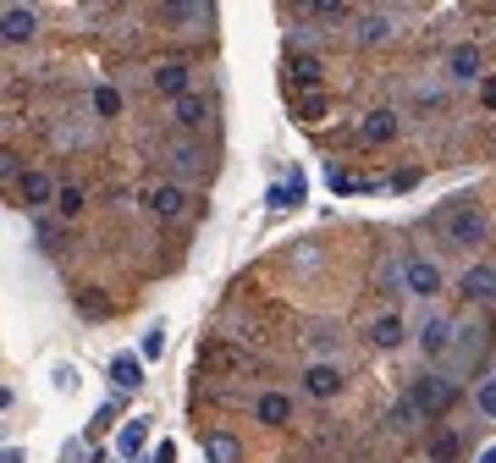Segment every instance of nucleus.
<instances>
[{
	"label": "nucleus",
	"instance_id": "nucleus-1",
	"mask_svg": "<svg viewBox=\"0 0 496 463\" xmlns=\"http://www.w3.org/2000/svg\"><path fill=\"white\" fill-rule=\"evenodd\" d=\"M431 227H436V237H447L452 248H480V243L491 237L485 210H480V205H469V198H447V205H436Z\"/></svg>",
	"mask_w": 496,
	"mask_h": 463
},
{
	"label": "nucleus",
	"instance_id": "nucleus-2",
	"mask_svg": "<svg viewBox=\"0 0 496 463\" xmlns=\"http://www.w3.org/2000/svg\"><path fill=\"white\" fill-rule=\"evenodd\" d=\"M452 403H458V386L442 381V375H419L408 386V414H419V420H442Z\"/></svg>",
	"mask_w": 496,
	"mask_h": 463
},
{
	"label": "nucleus",
	"instance_id": "nucleus-3",
	"mask_svg": "<svg viewBox=\"0 0 496 463\" xmlns=\"http://www.w3.org/2000/svg\"><path fill=\"white\" fill-rule=\"evenodd\" d=\"M397 282H403V293H408V298H442V265H436V259L408 254V259L397 265Z\"/></svg>",
	"mask_w": 496,
	"mask_h": 463
},
{
	"label": "nucleus",
	"instance_id": "nucleus-4",
	"mask_svg": "<svg viewBox=\"0 0 496 463\" xmlns=\"http://www.w3.org/2000/svg\"><path fill=\"white\" fill-rule=\"evenodd\" d=\"M144 210H150L155 221H182V216H188V188H182V182H155V188H144Z\"/></svg>",
	"mask_w": 496,
	"mask_h": 463
},
{
	"label": "nucleus",
	"instance_id": "nucleus-5",
	"mask_svg": "<svg viewBox=\"0 0 496 463\" xmlns=\"http://www.w3.org/2000/svg\"><path fill=\"white\" fill-rule=\"evenodd\" d=\"M320 78H326V66H320V55H287V78H281V83H287V94H320Z\"/></svg>",
	"mask_w": 496,
	"mask_h": 463
},
{
	"label": "nucleus",
	"instance_id": "nucleus-6",
	"mask_svg": "<svg viewBox=\"0 0 496 463\" xmlns=\"http://www.w3.org/2000/svg\"><path fill=\"white\" fill-rule=\"evenodd\" d=\"M155 94H166L171 105L188 100V94H193V66H188V61H166V66H155Z\"/></svg>",
	"mask_w": 496,
	"mask_h": 463
},
{
	"label": "nucleus",
	"instance_id": "nucleus-7",
	"mask_svg": "<svg viewBox=\"0 0 496 463\" xmlns=\"http://www.w3.org/2000/svg\"><path fill=\"white\" fill-rule=\"evenodd\" d=\"M12 193L23 198V205H28V210H44V205L55 210V193H61V188H55V182H50L44 171H23V182H17Z\"/></svg>",
	"mask_w": 496,
	"mask_h": 463
},
{
	"label": "nucleus",
	"instance_id": "nucleus-8",
	"mask_svg": "<svg viewBox=\"0 0 496 463\" xmlns=\"http://www.w3.org/2000/svg\"><path fill=\"white\" fill-rule=\"evenodd\" d=\"M447 78H452V83H485L491 72L480 66V50H474V44H458V50L447 55Z\"/></svg>",
	"mask_w": 496,
	"mask_h": 463
},
{
	"label": "nucleus",
	"instance_id": "nucleus-9",
	"mask_svg": "<svg viewBox=\"0 0 496 463\" xmlns=\"http://www.w3.org/2000/svg\"><path fill=\"white\" fill-rule=\"evenodd\" d=\"M304 391L315 397V403H331V397L342 391V370L336 364H309L304 370Z\"/></svg>",
	"mask_w": 496,
	"mask_h": 463
},
{
	"label": "nucleus",
	"instance_id": "nucleus-10",
	"mask_svg": "<svg viewBox=\"0 0 496 463\" xmlns=\"http://www.w3.org/2000/svg\"><path fill=\"white\" fill-rule=\"evenodd\" d=\"M447 348H452V320L431 314V320L419 325V353H424V359H442Z\"/></svg>",
	"mask_w": 496,
	"mask_h": 463
},
{
	"label": "nucleus",
	"instance_id": "nucleus-11",
	"mask_svg": "<svg viewBox=\"0 0 496 463\" xmlns=\"http://www.w3.org/2000/svg\"><path fill=\"white\" fill-rule=\"evenodd\" d=\"M34 6H6V12H0V39H6V44H28L34 39Z\"/></svg>",
	"mask_w": 496,
	"mask_h": 463
},
{
	"label": "nucleus",
	"instance_id": "nucleus-12",
	"mask_svg": "<svg viewBox=\"0 0 496 463\" xmlns=\"http://www.w3.org/2000/svg\"><path fill=\"white\" fill-rule=\"evenodd\" d=\"M463 298L496 304V265H469V271H463Z\"/></svg>",
	"mask_w": 496,
	"mask_h": 463
},
{
	"label": "nucleus",
	"instance_id": "nucleus-13",
	"mask_svg": "<svg viewBox=\"0 0 496 463\" xmlns=\"http://www.w3.org/2000/svg\"><path fill=\"white\" fill-rule=\"evenodd\" d=\"M171 121H177V132H182V139H193V132L209 121V105H204L199 94H188V100H177V105H171Z\"/></svg>",
	"mask_w": 496,
	"mask_h": 463
},
{
	"label": "nucleus",
	"instance_id": "nucleus-14",
	"mask_svg": "<svg viewBox=\"0 0 496 463\" xmlns=\"http://www.w3.org/2000/svg\"><path fill=\"white\" fill-rule=\"evenodd\" d=\"M386 39H392V17H386V12L353 17V44H386Z\"/></svg>",
	"mask_w": 496,
	"mask_h": 463
},
{
	"label": "nucleus",
	"instance_id": "nucleus-15",
	"mask_svg": "<svg viewBox=\"0 0 496 463\" xmlns=\"http://www.w3.org/2000/svg\"><path fill=\"white\" fill-rule=\"evenodd\" d=\"M254 420H259V425H287V420H293V397H287V391H265L259 403H254Z\"/></svg>",
	"mask_w": 496,
	"mask_h": 463
},
{
	"label": "nucleus",
	"instance_id": "nucleus-16",
	"mask_svg": "<svg viewBox=\"0 0 496 463\" xmlns=\"http://www.w3.org/2000/svg\"><path fill=\"white\" fill-rule=\"evenodd\" d=\"M171 166H177L182 177H204V171H209V155H204L193 139H177V144H171Z\"/></svg>",
	"mask_w": 496,
	"mask_h": 463
},
{
	"label": "nucleus",
	"instance_id": "nucleus-17",
	"mask_svg": "<svg viewBox=\"0 0 496 463\" xmlns=\"http://www.w3.org/2000/svg\"><path fill=\"white\" fill-rule=\"evenodd\" d=\"M359 139H365V144H386V139H397V111H370V116L359 121Z\"/></svg>",
	"mask_w": 496,
	"mask_h": 463
},
{
	"label": "nucleus",
	"instance_id": "nucleus-18",
	"mask_svg": "<svg viewBox=\"0 0 496 463\" xmlns=\"http://www.w3.org/2000/svg\"><path fill=\"white\" fill-rule=\"evenodd\" d=\"M111 381H116V391L127 397V391L144 386V364H138L132 353H116V359H111Z\"/></svg>",
	"mask_w": 496,
	"mask_h": 463
},
{
	"label": "nucleus",
	"instance_id": "nucleus-19",
	"mask_svg": "<svg viewBox=\"0 0 496 463\" xmlns=\"http://www.w3.org/2000/svg\"><path fill=\"white\" fill-rule=\"evenodd\" d=\"M370 342H375L381 353L403 348V320H397V314H375V320H370Z\"/></svg>",
	"mask_w": 496,
	"mask_h": 463
},
{
	"label": "nucleus",
	"instance_id": "nucleus-20",
	"mask_svg": "<svg viewBox=\"0 0 496 463\" xmlns=\"http://www.w3.org/2000/svg\"><path fill=\"white\" fill-rule=\"evenodd\" d=\"M150 425H155V420H127L122 436H116V452H122V458H138V452H144V441H150Z\"/></svg>",
	"mask_w": 496,
	"mask_h": 463
},
{
	"label": "nucleus",
	"instance_id": "nucleus-21",
	"mask_svg": "<svg viewBox=\"0 0 496 463\" xmlns=\"http://www.w3.org/2000/svg\"><path fill=\"white\" fill-rule=\"evenodd\" d=\"M204 452H209V463H238V458H243V441H238L232 430H216V436L204 441Z\"/></svg>",
	"mask_w": 496,
	"mask_h": 463
},
{
	"label": "nucleus",
	"instance_id": "nucleus-22",
	"mask_svg": "<svg viewBox=\"0 0 496 463\" xmlns=\"http://www.w3.org/2000/svg\"><path fill=\"white\" fill-rule=\"evenodd\" d=\"M55 216H61V221H78V216H83V188H78V182H66V188L55 193Z\"/></svg>",
	"mask_w": 496,
	"mask_h": 463
},
{
	"label": "nucleus",
	"instance_id": "nucleus-23",
	"mask_svg": "<svg viewBox=\"0 0 496 463\" xmlns=\"http://www.w3.org/2000/svg\"><path fill=\"white\" fill-rule=\"evenodd\" d=\"M293 17H315V23H342L347 6L342 0H320V6H293Z\"/></svg>",
	"mask_w": 496,
	"mask_h": 463
},
{
	"label": "nucleus",
	"instance_id": "nucleus-24",
	"mask_svg": "<svg viewBox=\"0 0 496 463\" xmlns=\"http://www.w3.org/2000/svg\"><path fill=\"white\" fill-rule=\"evenodd\" d=\"M474 409H480L485 420H496V370L474 381Z\"/></svg>",
	"mask_w": 496,
	"mask_h": 463
},
{
	"label": "nucleus",
	"instance_id": "nucleus-25",
	"mask_svg": "<svg viewBox=\"0 0 496 463\" xmlns=\"http://www.w3.org/2000/svg\"><path fill=\"white\" fill-rule=\"evenodd\" d=\"M293 116H298L304 127H315V121L326 116V94H304V100H293Z\"/></svg>",
	"mask_w": 496,
	"mask_h": 463
},
{
	"label": "nucleus",
	"instance_id": "nucleus-26",
	"mask_svg": "<svg viewBox=\"0 0 496 463\" xmlns=\"http://www.w3.org/2000/svg\"><path fill=\"white\" fill-rule=\"evenodd\" d=\"M209 6H160V23H204Z\"/></svg>",
	"mask_w": 496,
	"mask_h": 463
},
{
	"label": "nucleus",
	"instance_id": "nucleus-27",
	"mask_svg": "<svg viewBox=\"0 0 496 463\" xmlns=\"http://www.w3.org/2000/svg\"><path fill=\"white\" fill-rule=\"evenodd\" d=\"M458 452H463V441H458V436H452V430H447V436H436V441H431V458H436V463H458Z\"/></svg>",
	"mask_w": 496,
	"mask_h": 463
},
{
	"label": "nucleus",
	"instance_id": "nucleus-28",
	"mask_svg": "<svg viewBox=\"0 0 496 463\" xmlns=\"http://www.w3.org/2000/svg\"><path fill=\"white\" fill-rule=\"evenodd\" d=\"M138 353H144V359H160V353H166V325H150L144 342H138Z\"/></svg>",
	"mask_w": 496,
	"mask_h": 463
},
{
	"label": "nucleus",
	"instance_id": "nucleus-29",
	"mask_svg": "<svg viewBox=\"0 0 496 463\" xmlns=\"http://www.w3.org/2000/svg\"><path fill=\"white\" fill-rule=\"evenodd\" d=\"M94 111H100V116H122V94H116L111 83H100V89H94Z\"/></svg>",
	"mask_w": 496,
	"mask_h": 463
},
{
	"label": "nucleus",
	"instance_id": "nucleus-30",
	"mask_svg": "<svg viewBox=\"0 0 496 463\" xmlns=\"http://www.w3.org/2000/svg\"><path fill=\"white\" fill-rule=\"evenodd\" d=\"M39 243H44L50 254H61V248H66V227H55V221H44V227H39Z\"/></svg>",
	"mask_w": 496,
	"mask_h": 463
},
{
	"label": "nucleus",
	"instance_id": "nucleus-31",
	"mask_svg": "<svg viewBox=\"0 0 496 463\" xmlns=\"http://www.w3.org/2000/svg\"><path fill=\"white\" fill-rule=\"evenodd\" d=\"M116 414H122V391H116V397H111V403H105V409L94 414V425H105V430H111V420H116Z\"/></svg>",
	"mask_w": 496,
	"mask_h": 463
},
{
	"label": "nucleus",
	"instance_id": "nucleus-32",
	"mask_svg": "<svg viewBox=\"0 0 496 463\" xmlns=\"http://www.w3.org/2000/svg\"><path fill=\"white\" fill-rule=\"evenodd\" d=\"M78 309H83L89 320H100V314H105V298H94V293H83V298H78Z\"/></svg>",
	"mask_w": 496,
	"mask_h": 463
},
{
	"label": "nucleus",
	"instance_id": "nucleus-33",
	"mask_svg": "<svg viewBox=\"0 0 496 463\" xmlns=\"http://www.w3.org/2000/svg\"><path fill=\"white\" fill-rule=\"evenodd\" d=\"M480 105H485V111H496V72L480 83Z\"/></svg>",
	"mask_w": 496,
	"mask_h": 463
},
{
	"label": "nucleus",
	"instance_id": "nucleus-34",
	"mask_svg": "<svg viewBox=\"0 0 496 463\" xmlns=\"http://www.w3.org/2000/svg\"><path fill=\"white\" fill-rule=\"evenodd\" d=\"M0 463H28V452L23 447H6V452H0Z\"/></svg>",
	"mask_w": 496,
	"mask_h": 463
},
{
	"label": "nucleus",
	"instance_id": "nucleus-35",
	"mask_svg": "<svg viewBox=\"0 0 496 463\" xmlns=\"http://www.w3.org/2000/svg\"><path fill=\"white\" fill-rule=\"evenodd\" d=\"M474 463H496V447H485V452H480V458H474Z\"/></svg>",
	"mask_w": 496,
	"mask_h": 463
}]
</instances>
